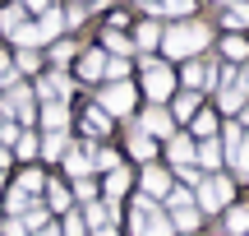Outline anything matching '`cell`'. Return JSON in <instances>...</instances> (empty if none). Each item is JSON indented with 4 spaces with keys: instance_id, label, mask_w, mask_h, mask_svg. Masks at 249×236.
<instances>
[{
    "instance_id": "obj_1",
    "label": "cell",
    "mask_w": 249,
    "mask_h": 236,
    "mask_svg": "<svg viewBox=\"0 0 249 236\" xmlns=\"http://www.w3.org/2000/svg\"><path fill=\"white\" fill-rule=\"evenodd\" d=\"M208 28L203 23H180V28H166V33H161V46H166V56H194V51H203L208 46Z\"/></svg>"
},
{
    "instance_id": "obj_2",
    "label": "cell",
    "mask_w": 249,
    "mask_h": 236,
    "mask_svg": "<svg viewBox=\"0 0 249 236\" xmlns=\"http://www.w3.org/2000/svg\"><path fill=\"white\" fill-rule=\"evenodd\" d=\"M134 236H171V218L152 199H139L134 204Z\"/></svg>"
},
{
    "instance_id": "obj_3",
    "label": "cell",
    "mask_w": 249,
    "mask_h": 236,
    "mask_svg": "<svg viewBox=\"0 0 249 236\" xmlns=\"http://www.w3.org/2000/svg\"><path fill=\"white\" fill-rule=\"evenodd\" d=\"M0 116H5V120H23V125H28V120L37 116L33 93H28L23 83H9V88H5V102H0Z\"/></svg>"
},
{
    "instance_id": "obj_4",
    "label": "cell",
    "mask_w": 249,
    "mask_h": 236,
    "mask_svg": "<svg viewBox=\"0 0 249 236\" xmlns=\"http://www.w3.org/2000/svg\"><path fill=\"white\" fill-rule=\"evenodd\" d=\"M143 88H148V102H161V98H171V88H176V74H171L166 65L148 60L143 65Z\"/></svg>"
},
{
    "instance_id": "obj_5",
    "label": "cell",
    "mask_w": 249,
    "mask_h": 236,
    "mask_svg": "<svg viewBox=\"0 0 249 236\" xmlns=\"http://www.w3.org/2000/svg\"><path fill=\"white\" fill-rule=\"evenodd\" d=\"M231 181H222V176H208V181H203V190H198V204H194V209L198 213H217V209H222V204H231Z\"/></svg>"
},
{
    "instance_id": "obj_6",
    "label": "cell",
    "mask_w": 249,
    "mask_h": 236,
    "mask_svg": "<svg viewBox=\"0 0 249 236\" xmlns=\"http://www.w3.org/2000/svg\"><path fill=\"white\" fill-rule=\"evenodd\" d=\"M222 144H226V162H231L235 172H245V176H249V130L231 125V130L222 135Z\"/></svg>"
},
{
    "instance_id": "obj_7",
    "label": "cell",
    "mask_w": 249,
    "mask_h": 236,
    "mask_svg": "<svg viewBox=\"0 0 249 236\" xmlns=\"http://www.w3.org/2000/svg\"><path fill=\"white\" fill-rule=\"evenodd\" d=\"M97 107L107 111V116H129V111H134V88H129L124 79H120V83H111V88L102 93Z\"/></svg>"
},
{
    "instance_id": "obj_8",
    "label": "cell",
    "mask_w": 249,
    "mask_h": 236,
    "mask_svg": "<svg viewBox=\"0 0 249 236\" xmlns=\"http://www.w3.org/2000/svg\"><path fill=\"white\" fill-rule=\"evenodd\" d=\"M60 28H65V14H60V9H46V14L33 23V33H37V46H42V42H55V37H60Z\"/></svg>"
},
{
    "instance_id": "obj_9",
    "label": "cell",
    "mask_w": 249,
    "mask_h": 236,
    "mask_svg": "<svg viewBox=\"0 0 249 236\" xmlns=\"http://www.w3.org/2000/svg\"><path fill=\"white\" fill-rule=\"evenodd\" d=\"M74 93V83L65 79V74H46V79H37V98H51V102H65Z\"/></svg>"
},
{
    "instance_id": "obj_10",
    "label": "cell",
    "mask_w": 249,
    "mask_h": 236,
    "mask_svg": "<svg viewBox=\"0 0 249 236\" xmlns=\"http://www.w3.org/2000/svg\"><path fill=\"white\" fill-rule=\"evenodd\" d=\"M161 195H171V172L148 167V172H143V199H161Z\"/></svg>"
},
{
    "instance_id": "obj_11",
    "label": "cell",
    "mask_w": 249,
    "mask_h": 236,
    "mask_svg": "<svg viewBox=\"0 0 249 236\" xmlns=\"http://www.w3.org/2000/svg\"><path fill=\"white\" fill-rule=\"evenodd\" d=\"M42 125H46V135H65L70 107H65V102H46V107H42Z\"/></svg>"
},
{
    "instance_id": "obj_12",
    "label": "cell",
    "mask_w": 249,
    "mask_h": 236,
    "mask_svg": "<svg viewBox=\"0 0 249 236\" xmlns=\"http://www.w3.org/2000/svg\"><path fill=\"white\" fill-rule=\"evenodd\" d=\"M143 135H161V139H166L171 135V116L161 107H148V111H143Z\"/></svg>"
},
{
    "instance_id": "obj_13",
    "label": "cell",
    "mask_w": 249,
    "mask_h": 236,
    "mask_svg": "<svg viewBox=\"0 0 249 236\" xmlns=\"http://www.w3.org/2000/svg\"><path fill=\"white\" fill-rule=\"evenodd\" d=\"M226 232L231 236H249V204H235V209L226 213Z\"/></svg>"
},
{
    "instance_id": "obj_14",
    "label": "cell",
    "mask_w": 249,
    "mask_h": 236,
    "mask_svg": "<svg viewBox=\"0 0 249 236\" xmlns=\"http://www.w3.org/2000/svg\"><path fill=\"white\" fill-rule=\"evenodd\" d=\"M102 190H107V204H116V199H120V195H124V190H129V176H124V172H120V167H116V172H111V176H107V181H102Z\"/></svg>"
},
{
    "instance_id": "obj_15",
    "label": "cell",
    "mask_w": 249,
    "mask_h": 236,
    "mask_svg": "<svg viewBox=\"0 0 249 236\" xmlns=\"http://www.w3.org/2000/svg\"><path fill=\"white\" fill-rule=\"evenodd\" d=\"M102 70H107V51H88V56H83V65H79L83 79H102Z\"/></svg>"
},
{
    "instance_id": "obj_16",
    "label": "cell",
    "mask_w": 249,
    "mask_h": 236,
    "mask_svg": "<svg viewBox=\"0 0 249 236\" xmlns=\"http://www.w3.org/2000/svg\"><path fill=\"white\" fill-rule=\"evenodd\" d=\"M129 153L139 157V162H152V157H157V144H152V139H148V135L139 130V135L129 139Z\"/></svg>"
},
{
    "instance_id": "obj_17",
    "label": "cell",
    "mask_w": 249,
    "mask_h": 236,
    "mask_svg": "<svg viewBox=\"0 0 249 236\" xmlns=\"http://www.w3.org/2000/svg\"><path fill=\"white\" fill-rule=\"evenodd\" d=\"M65 167H70L74 181H83V176L92 172V157H88V153H74V148H70V153H65Z\"/></svg>"
},
{
    "instance_id": "obj_18",
    "label": "cell",
    "mask_w": 249,
    "mask_h": 236,
    "mask_svg": "<svg viewBox=\"0 0 249 236\" xmlns=\"http://www.w3.org/2000/svg\"><path fill=\"white\" fill-rule=\"evenodd\" d=\"M171 162H176V167L194 162V139H171Z\"/></svg>"
},
{
    "instance_id": "obj_19",
    "label": "cell",
    "mask_w": 249,
    "mask_h": 236,
    "mask_svg": "<svg viewBox=\"0 0 249 236\" xmlns=\"http://www.w3.org/2000/svg\"><path fill=\"white\" fill-rule=\"evenodd\" d=\"M83 125H88V135H107V130H111V116L102 107H92L88 116H83Z\"/></svg>"
},
{
    "instance_id": "obj_20",
    "label": "cell",
    "mask_w": 249,
    "mask_h": 236,
    "mask_svg": "<svg viewBox=\"0 0 249 236\" xmlns=\"http://www.w3.org/2000/svg\"><path fill=\"white\" fill-rule=\"evenodd\" d=\"M194 157H198V162H203V167H222V148H217L213 139H203V144L194 148Z\"/></svg>"
},
{
    "instance_id": "obj_21",
    "label": "cell",
    "mask_w": 249,
    "mask_h": 236,
    "mask_svg": "<svg viewBox=\"0 0 249 236\" xmlns=\"http://www.w3.org/2000/svg\"><path fill=\"white\" fill-rule=\"evenodd\" d=\"M42 153L46 157H65V153H70V135H46L42 139Z\"/></svg>"
},
{
    "instance_id": "obj_22",
    "label": "cell",
    "mask_w": 249,
    "mask_h": 236,
    "mask_svg": "<svg viewBox=\"0 0 249 236\" xmlns=\"http://www.w3.org/2000/svg\"><path fill=\"white\" fill-rule=\"evenodd\" d=\"M28 204H33V195H23V190L14 185V190H9V199H5V209L14 213V218H23V213H28Z\"/></svg>"
},
{
    "instance_id": "obj_23",
    "label": "cell",
    "mask_w": 249,
    "mask_h": 236,
    "mask_svg": "<svg viewBox=\"0 0 249 236\" xmlns=\"http://www.w3.org/2000/svg\"><path fill=\"white\" fill-rule=\"evenodd\" d=\"M28 19H23V5H9L5 14H0V28H5V33H14V28H23Z\"/></svg>"
},
{
    "instance_id": "obj_24",
    "label": "cell",
    "mask_w": 249,
    "mask_h": 236,
    "mask_svg": "<svg viewBox=\"0 0 249 236\" xmlns=\"http://www.w3.org/2000/svg\"><path fill=\"white\" fill-rule=\"evenodd\" d=\"M185 83H189V88H198V83H213V70H208V65H185Z\"/></svg>"
},
{
    "instance_id": "obj_25",
    "label": "cell",
    "mask_w": 249,
    "mask_h": 236,
    "mask_svg": "<svg viewBox=\"0 0 249 236\" xmlns=\"http://www.w3.org/2000/svg\"><path fill=\"white\" fill-rule=\"evenodd\" d=\"M222 51H226V60H245V56H249V42H245V37H226Z\"/></svg>"
},
{
    "instance_id": "obj_26",
    "label": "cell",
    "mask_w": 249,
    "mask_h": 236,
    "mask_svg": "<svg viewBox=\"0 0 249 236\" xmlns=\"http://www.w3.org/2000/svg\"><path fill=\"white\" fill-rule=\"evenodd\" d=\"M18 190H23V195H37V190H46L42 172H37V167H33V172H23V176H18Z\"/></svg>"
},
{
    "instance_id": "obj_27",
    "label": "cell",
    "mask_w": 249,
    "mask_h": 236,
    "mask_svg": "<svg viewBox=\"0 0 249 236\" xmlns=\"http://www.w3.org/2000/svg\"><path fill=\"white\" fill-rule=\"evenodd\" d=\"M152 9H166V14H194V0H157V5H152Z\"/></svg>"
},
{
    "instance_id": "obj_28",
    "label": "cell",
    "mask_w": 249,
    "mask_h": 236,
    "mask_svg": "<svg viewBox=\"0 0 249 236\" xmlns=\"http://www.w3.org/2000/svg\"><path fill=\"white\" fill-rule=\"evenodd\" d=\"M157 42H161V28H157V23H143V28H139V46H143V51H152Z\"/></svg>"
},
{
    "instance_id": "obj_29",
    "label": "cell",
    "mask_w": 249,
    "mask_h": 236,
    "mask_svg": "<svg viewBox=\"0 0 249 236\" xmlns=\"http://www.w3.org/2000/svg\"><path fill=\"white\" fill-rule=\"evenodd\" d=\"M14 153H18V157H37V139L28 135V130H18V139H14Z\"/></svg>"
},
{
    "instance_id": "obj_30",
    "label": "cell",
    "mask_w": 249,
    "mask_h": 236,
    "mask_svg": "<svg viewBox=\"0 0 249 236\" xmlns=\"http://www.w3.org/2000/svg\"><path fill=\"white\" fill-rule=\"evenodd\" d=\"M240 102H245V88H240V83H231V88L222 93V111H240Z\"/></svg>"
},
{
    "instance_id": "obj_31",
    "label": "cell",
    "mask_w": 249,
    "mask_h": 236,
    "mask_svg": "<svg viewBox=\"0 0 249 236\" xmlns=\"http://www.w3.org/2000/svg\"><path fill=\"white\" fill-rule=\"evenodd\" d=\"M9 65H14L18 74H33V70H37L42 60H37V51H28V46H23V51H18V60H9Z\"/></svg>"
},
{
    "instance_id": "obj_32",
    "label": "cell",
    "mask_w": 249,
    "mask_h": 236,
    "mask_svg": "<svg viewBox=\"0 0 249 236\" xmlns=\"http://www.w3.org/2000/svg\"><path fill=\"white\" fill-rule=\"evenodd\" d=\"M46 199H51V209H70V190H65V185H46Z\"/></svg>"
},
{
    "instance_id": "obj_33",
    "label": "cell",
    "mask_w": 249,
    "mask_h": 236,
    "mask_svg": "<svg viewBox=\"0 0 249 236\" xmlns=\"http://www.w3.org/2000/svg\"><path fill=\"white\" fill-rule=\"evenodd\" d=\"M194 130H198V135H217V116H213V111H198V116H194Z\"/></svg>"
},
{
    "instance_id": "obj_34",
    "label": "cell",
    "mask_w": 249,
    "mask_h": 236,
    "mask_svg": "<svg viewBox=\"0 0 249 236\" xmlns=\"http://www.w3.org/2000/svg\"><path fill=\"white\" fill-rule=\"evenodd\" d=\"M176 116H180V120H189V116H198V98H194V93H185V98L176 102Z\"/></svg>"
},
{
    "instance_id": "obj_35",
    "label": "cell",
    "mask_w": 249,
    "mask_h": 236,
    "mask_svg": "<svg viewBox=\"0 0 249 236\" xmlns=\"http://www.w3.org/2000/svg\"><path fill=\"white\" fill-rule=\"evenodd\" d=\"M107 51L124 56V51H129V37H124V33H111V28H107Z\"/></svg>"
},
{
    "instance_id": "obj_36",
    "label": "cell",
    "mask_w": 249,
    "mask_h": 236,
    "mask_svg": "<svg viewBox=\"0 0 249 236\" xmlns=\"http://www.w3.org/2000/svg\"><path fill=\"white\" fill-rule=\"evenodd\" d=\"M226 23H231V28H245L249 23V5H231V9H226Z\"/></svg>"
},
{
    "instance_id": "obj_37",
    "label": "cell",
    "mask_w": 249,
    "mask_h": 236,
    "mask_svg": "<svg viewBox=\"0 0 249 236\" xmlns=\"http://www.w3.org/2000/svg\"><path fill=\"white\" fill-rule=\"evenodd\" d=\"M92 167H102V172H116V153H111V148H97V153H92Z\"/></svg>"
},
{
    "instance_id": "obj_38",
    "label": "cell",
    "mask_w": 249,
    "mask_h": 236,
    "mask_svg": "<svg viewBox=\"0 0 249 236\" xmlns=\"http://www.w3.org/2000/svg\"><path fill=\"white\" fill-rule=\"evenodd\" d=\"M102 74H107V79H116V83H120L124 74H129V65H124L120 56H116V60H107V70H102Z\"/></svg>"
},
{
    "instance_id": "obj_39",
    "label": "cell",
    "mask_w": 249,
    "mask_h": 236,
    "mask_svg": "<svg viewBox=\"0 0 249 236\" xmlns=\"http://www.w3.org/2000/svg\"><path fill=\"white\" fill-rule=\"evenodd\" d=\"M60 236H88V227H83L79 213H70V218H65V232H60Z\"/></svg>"
},
{
    "instance_id": "obj_40",
    "label": "cell",
    "mask_w": 249,
    "mask_h": 236,
    "mask_svg": "<svg viewBox=\"0 0 249 236\" xmlns=\"http://www.w3.org/2000/svg\"><path fill=\"white\" fill-rule=\"evenodd\" d=\"M74 195H79L83 204H92V195H97V185H92L88 176H83V181H74Z\"/></svg>"
},
{
    "instance_id": "obj_41",
    "label": "cell",
    "mask_w": 249,
    "mask_h": 236,
    "mask_svg": "<svg viewBox=\"0 0 249 236\" xmlns=\"http://www.w3.org/2000/svg\"><path fill=\"white\" fill-rule=\"evenodd\" d=\"M70 56H74V42H55V46H51V60H55V65H65Z\"/></svg>"
},
{
    "instance_id": "obj_42",
    "label": "cell",
    "mask_w": 249,
    "mask_h": 236,
    "mask_svg": "<svg viewBox=\"0 0 249 236\" xmlns=\"http://www.w3.org/2000/svg\"><path fill=\"white\" fill-rule=\"evenodd\" d=\"M0 232H5V236H28V227H23V222H18V218H9V222H0Z\"/></svg>"
},
{
    "instance_id": "obj_43",
    "label": "cell",
    "mask_w": 249,
    "mask_h": 236,
    "mask_svg": "<svg viewBox=\"0 0 249 236\" xmlns=\"http://www.w3.org/2000/svg\"><path fill=\"white\" fill-rule=\"evenodd\" d=\"M23 9H42L46 14V0H23Z\"/></svg>"
},
{
    "instance_id": "obj_44",
    "label": "cell",
    "mask_w": 249,
    "mask_h": 236,
    "mask_svg": "<svg viewBox=\"0 0 249 236\" xmlns=\"http://www.w3.org/2000/svg\"><path fill=\"white\" fill-rule=\"evenodd\" d=\"M5 162H9V148H5V144H0V172H5Z\"/></svg>"
},
{
    "instance_id": "obj_45",
    "label": "cell",
    "mask_w": 249,
    "mask_h": 236,
    "mask_svg": "<svg viewBox=\"0 0 249 236\" xmlns=\"http://www.w3.org/2000/svg\"><path fill=\"white\" fill-rule=\"evenodd\" d=\"M37 236H60V232H55V227H51V222H46V227H42V232H37Z\"/></svg>"
},
{
    "instance_id": "obj_46",
    "label": "cell",
    "mask_w": 249,
    "mask_h": 236,
    "mask_svg": "<svg viewBox=\"0 0 249 236\" xmlns=\"http://www.w3.org/2000/svg\"><path fill=\"white\" fill-rule=\"evenodd\" d=\"M92 236H116V227H97V232H92Z\"/></svg>"
},
{
    "instance_id": "obj_47",
    "label": "cell",
    "mask_w": 249,
    "mask_h": 236,
    "mask_svg": "<svg viewBox=\"0 0 249 236\" xmlns=\"http://www.w3.org/2000/svg\"><path fill=\"white\" fill-rule=\"evenodd\" d=\"M240 88H245V93H249V70H245V83H240Z\"/></svg>"
},
{
    "instance_id": "obj_48",
    "label": "cell",
    "mask_w": 249,
    "mask_h": 236,
    "mask_svg": "<svg viewBox=\"0 0 249 236\" xmlns=\"http://www.w3.org/2000/svg\"><path fill=\"white\" fill-rule=\"evenodd\" d=\"M139 5H148V9H152V5H157V0H139Z\"/></svg>"
},
{
    "instance_id": "obj_49",
    "label": "cell",
    "mask_w": 249,
    "mask_h": 236,
    "mask_svg": "<svg viewBox=\"0 0 249 236\" xmlns=\"http://www.w3.org/2000/svg\"><path fill=\"white\" fill-rule=\"evenodd\" d=\"M217 5H235V0H217Z\"/></svg>"
}]
</instances>
